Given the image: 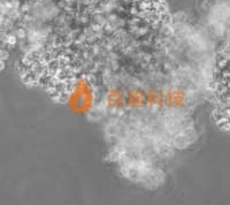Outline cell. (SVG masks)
Wrapping results in <instances>:
<instances>
[{"mask_svg": "<svg viewBox=\"0 0 230 205\" xmlns=\"http://www.w3.org/2000/svg\"><path fill=\"white\" fill-rule=\"evenodd\" d=\"M2 22H3V16L0 15V23H2Z\"/></svg>", "mask_w": 230, "mask_h": 205, "instance_id": "6", "label": "cell"}, {"mask_svg": "<svg viewBox=\"0 0 230 205\" xmlns=\"http://www.w3.org/2000/svg\"><path fill=\"white\" fill-rule=\"evenodd\" d=\"M7 43L8 44H12V45H14L15 43H16V38H15V36H7Z\"/></svg>", "mask_w": 230, "mask_h": 205, "instance_id": "2", "label": "cell"}, {"mask_svg": "<svg viewBox=\"0 0 230 205\" xmlns=\"http://www.w3.org/2000/svg\"><path fill=\"white\" fill-rule=\"evenodd\" d=\"M5 68V62L2 60H0V70H2Z\"/></svg>", "mask_w": 230, "mask_h": 205, "instance_id": "5", "label": "cell"}, {"mask_svg": "<svg viewBox=\"0 0 230 205\" xmlns=\"http://www.w3.org/2000/svg\"><path fill=\"white\" fill-rule=\"evenodd\" d=\"M17 36H19L20 38H24V37H25V31H24L23 29H19V30H17Z\"/></svg>", "mask_w": 230, "mask_h": 205, "instance_id": "4", "label": "cell"}, {"mask_svg": "<svg viewBox=\"0 0 230 205\" xmlns=\"http://www.w3.org/2000/svg\"><path fill=\"white\" fill-rule=\"evenodd\" d=\"M8 58V53L6 51H3V50H0V60H5V59H7Z\"/></svg>", "mask_w": 230, "mask_h": 205, "instance_id": "3", "label": "cell"}, {"mask_svg": "<svg viewBox=\"0 0 230 205\" xmlns=\"http://www.w3.org/2000/svg\"><path fill=\"white\" fill-rule=\"evenodd\" d=\"M221 73L219 77L220 94L223 98V102L230 106V53L225 56L221 61Z\"/></svg>", "mask_w": 230, "mask_h": 205, "instance_id": "1", "label": "cell"}]
</instances>
